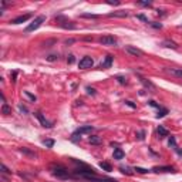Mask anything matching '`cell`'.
Segmentation results:
<instances>
[{"mask_svg": "<svg viewBox=\"0 0 182 182\" xmlns=\"http://www.w3.org/2000/svg\"><path fill=\"white\" fill-rule=\"evenodd\" d=\"M51 174L58 179H67L70 178V174H68V169L64 168L63 165H53L51 167Z\"/></svg>", "mask_w": 182, "mask_h": 182, "instance_id": "6da1fadb", "label": "cell"}, {"mask_svg": "<svg viewBox=\"0 0 182 182\" xmlns=\"http://www.w3.org/2000/svg\"><path fill=\"white\" fill-rule=\"evenodd\" d=\"M44 22H46V16H43V14H40V16H37V17H36V19L33 20L31 23L28 24L27 27L24 28V31H26V33L34 31V30H37V28L40 27V26H41V24L44 23Z\"/></svg>", "mask_w": 182, "mask_h": 182, "instance_id": "7a4b0ae2", "label": "cell"}, {"mask_svg": "<svg viewBox=\"0 0 182 182\" xmlns=\"http://www.w3.org/2000/svg\"><path fill=\"white\" fill-rule=\"evenodd\" d=\"M93 130H94L93 125L80 127V128H77V130L73 132V135H71V141H73V142H77V141H78V135H83V134H88V132H91Z\"/></svg>", "mask_w": 182, "mask_h": 182, "instance_id": "3957f363", "label": "cell"}, {"mask_svg": "<svg viewBox=\"0 0 182 182\" xmlns=\"http://www.w3.org/2000/svg\"><path fill=\"white\" fill-rule=\"evenodd\" d=\"M93 65H94V60L90 56L83 57V58L80 60V63H78V67L81 68V70H88V68H91Z\"/></svg>", "mask_w": 182, "mask_h": 182, "instance_id": "277c9868", "label": "cell"}, {"mask_svg": "<svg viewBox=\"0 0 182 182\" xmlns=\"http://www.w3.org/2000/svg\"><path fill=\"white\" fill-rule=\"evenodd\" d=\"M100 43H101L103 46H115V44H117V38L114 37V36L107 34V36H103V37L100 38Z\"/></svg>", "mask_w": 182, "mask_h": 182, "instance_id": "5b68a950", "label": "cell"}, {"mask_svg": "<svg viewBox=\"0 0 182 182\" xmlns=\"http://www.w3.org/2000/svg\"><path fill=\"white\" fill-rule=\"evenodd\" d=\"M125 51L128 53V54H131V56H134V57H142L144 56V51L140 50V48H137V47H134V46H127Z\"/></svg>", "mask_w": 182, "mask_h": 182, "instance_id": "8992f818", "label": "cell"}, {"mask_svg": "<svg viewBox=\"0 0 182 182\" xmlns=\"http://www.w3.org/2000/svg\"><path fill=\"white\" fill-rule=\"evenodd\" d=\"M56 20H63V23H60V26L63 28H70V30H74V28H75V24H73V22H70V20L64 19L63 16H58V17H56Z\"/></svg>", "mask_w": 182, "mask_h": 182, "instance_id": "52a82bcc", "label": "cell"}, {"mask_svg": "<svg viewBox=\"0 0 182 182\" xmlns=\"http://www.w3.org/2000/svg\"><path fill=\"white\" fill-rule=\"evenodd\" d=\"M34 115H36V117H37V120L38 121H40V124H41V127H44V128H51L53 127V124L50 121H48V120H46V118L43 117V114L41 112H36V114H34Z\"/></svg>", "mask_w": 182, "mask_h": 182, "instance_id": "ba28073f", "label": "cell"}, {"mask_svg": "<svg viewBox=\"0 0 182 182\" xmlns=\"http://www.w3.org/2000/svg\"><path fill=\"white\" fill-rule=\"evenodd\" d=\"M33 14L31 13H27V14H22V16H19V17H16V19H13L10 23L12 24H20V23H24V22H27L30 17H31Z\"/></svg>", "mask_w": 182, "mask_h": 182, "instance_id": "9c48e42d", "label": "cell"}, {"mask_svg": "<svg viewBox=\"0 0 182 182\" xmlns=\"http://www.w3.org/2000/svg\"><path fill=\"white\" fill-rule=\"evenodd\" d=\"M165 71L168 73V74L174 75V77H177V78H182V68H174V67H167Z\"/></svg>", "mask_w": 182, "mask_h": 182, "instance_id": "30bf717a", "label": "cell"}, {"mask_svg": "<svg viewBox=\"0 0 182 182\" xmlns=\"http://www.w3.org/2000/svg\"><path fill=\"white\" fill-rule=\"evenodd\" d=\"M112 60H114V57L111 56V54H108V56H105V60L101 63V65H100V68H110L112 64Z\"/></svg>", "mask_w": 182, "mask_h": 182, "instance_id": "8fae6325", "label": "cell"}, {"mask_svg": "<svg viewBox=\"0 0 182 182\" xmlns=\"http://www.w3.org/2000/svg\"><path fill=\"white\" fill-rule=\"evenodd\" d=\"M108 17H128V12H125V10H117V12L108 13Z\"/></svg>", "mask_w": 182, "mask_h": 182, "instance_id": "7c38bea8", "label": "cell"}, {"mask_svg": "<svg viewBox=\"0 0 182 182\" xmlns=\"http://www.w3.org/2000/svg\"><path fill=\"white\" fill-rule=\"evenodd\" d=\"M152 171L154 172H177L172 167H155L152 168Z\"/></svg>", "mask_w": 182, "mask_h": 182, "instance_id": "4fadbf2b", "label": "cell"}, {"mask_svg": "<svg viewBox=\"0 0 182 182\" xmlns=\"http://www.w3.org/2000/svg\"><path fill=\"white\" fill-rule=\"evenodd\" d=\"M0 177H6V178H9V177H12V171H10L7 167H6L5 164H2V167H0Z\"/></svg>", "mask_w": 182, "mask_h": 182, "instance_id": "5bb4252c", "label": "cell"}, {"mask_svg": "<svg viewBox=\"0 0 182 182\" xmlns=\"http://www.w3.org/2000/svg\"><path fill=\"white\" fill-rule=\"evenodd\" d=\"M114 159H117V161H120V159H122L124 157H125V154H124V151L121 150V148H115L114 150Z\"/></svg>", "mask_w": 182, "mask_h": 182, "instance_id": "9a60e30c", "label": "cell"}, {"mask_svg": "<svg viewBox=\"0 0 182 182\" xmlns=\"http://www.w3.org/2000/svg\"><path fill=\"white\" fill-rule=\"evenodd\" d=\"M161 44H162L164 47H168V48H174V50H175V48H178L177 43L172 41V40H164V41L161 43Z\"/></svg>", "mask_w": 182, "mask_h": 182, "instance_id": "2e32d148", "label": "cell"}, {"mask_svg": "<svg viewBox=\"0 0 182 182\" xmlns=\"http://www.w3.org/2000/svg\"><path fill=\"white\" fill-rule=\"evenodd\" d=\"M20 152L22 154H24V155H28V157H31V158H37V154L34 152V151H30L28 148H20Z\"/></svg>", "mask_w": 182, "mask_h": 182, "instance_id": "e0dca14e", "label": "cell"}, {"mask_svg": "<svg viewBox=\"0 0 182 182\" xmlns=\"http://www.w3.org/2000/svg\"><path fill=\"white\" fill-rule=\"evenodd\" d=\"M2 114L3 115H10L12 114V108L7 103H3V105H2Z\"/></svg>", "mask_w": 182, "mask_h": 182, "instance_id": "ac0fdd59", "label": "cell"}, {"mask_svg": "<svg viewBox=\"0 0 182 182\" xmlns=\"http://www.w3.org/2000/svg\"><path fill=\"white\" fill-rule=\"evenodd\" d=\"M158 134H159V137H161V138H165V137H168L169 135V132H168V130H167V128H164L162 125H159L158 127Z\"/></svg>", "mask_w": 182, "mask_h": 182, "instance_id": "d6986e66", "label": "cell"}, {"mask_svg": "<svg viewBox=\"0 0 182 182\" xmlns=\"http://www.w3.org/2000/svg\"><path fill=\"white\" fill-rule=\"evenodd\" d=\"M88 141H90V144H93V145H100L101 144V138H100V137H95V135L90 137Z\"/></svg>", "mask_w": 182, "mask_h": 182, "instance_id": "ffe728a7", "label": "cell"}, {"mask_svg": "<svg viewBox=\"0 0 182 182\" xmlns=\"http://www.w3.org/2000/svg\"><path fill=\"white\" fill-rule=\"evenodd\" d=\"M100 168L104 169V171H107V172H111L112 168H111V165L108 162H100Z\"/></svg>", "mask_w": 182, "mask_h": 182, "instance_id": "44dd1931", "label": "cell"}, {"mask_svg": "<svg viewBox=\"0 0 182 182\" xmlns=\"http://www.w3.org/2000/svg\"><path fill=\"white\" fill-rule=\"evenodd\" d=\"M141 83H142V84H144L145 87H147V88H151V90H154V88H155V85L152 84L151 81H148L147 78H141Z\"/></svg>", "mask_w": 182, "mask_h": 182, "instance_id": "7402d4cb", "label": "cell"}, {"mask_svg": "<svg viewBox=\"0 0 182 182\" xmlns=\"http://www.w3.org/2000/svg\"><path fill=\"white\" fill-rule=\"evenodd\" d=\"M167 114H168V110H167V108H159L158 114H157V118H162V117H165Z\"/></svg>", "mask_w": 182, "mask_h": 182, "instance_id": "603a6c76", "label": "cell"}, {"mask_svg": "<svg viewBox=\"0 0 182 182\" xmlns=\"http://www.w3.org/2000/svg\"><path fill=\"white\" fill-rule=\"evenodd\" d=\"M80 17H84V19H98L97 14H91V13H81Z\"/></svg>", "mask_w": 182, "mask_h": 182, "instance_id": "cb8c5ba5", "label": "cell"}, {"mask_svg": "<svg viewBox=\"0 0 182 182\" xmlns=\"http://www.w3.org/2000/svg\"><path fill=\"white\" fill-rule=\"evenodd\" d=\"M120 171L125 175H132V171H131L130 167H120Z\"/></svg>", "mask_w": 182, "mask_h": 182, "instance_id": "d4e9b609", "label": "cell"}, {"mask_svg": "<svg viewBox=\"0 0 182 182\" xmlns=\"http://www.w3.org/2000/svg\"><path fill=\"white\" fill-rule=\"evenodd\" d=\"M43 144L46 145L47 148H53V145H54V140H44V141H43Z\"/></svg>", "mask_w": 182, "mask_h": 182, "instance_id": "484cf974", "label": "cell"}, {"mask_svg": "<svg viewBox=\"0 0 182 182\" xmlns=\"http://www.w3.org/2000/svg\"><path fill=\"white\" fill-rule=\"evenodd\" d=\"M23 94H24V95H26V97H28V98H30V100H31L33 103L36 101V95H33V94H30V93H28V91H23Z\"/></svg>", "mask_w": 182, "mask_h": 182, "instance_id": "4316f807", "label": "cell"}, {"mask_svg": "<svg viewBox=\"0 0 182 182\" xmlns=\"http://www.w3.org/2000/svg\"><path fill=\"white\" fill-rule=\"evenodd\" d=\"M137 19H138V20H142L144 23H148V24H150V22H148V19L145 17L144 14H137Z\"/></svg>", "mask_w": 182, "mask_h": 182, "instance_id": "83f0119b", "label": "cell"}, {"mask_svg": "<svg viewBox=\"0 0 182 182\" xmlns=\"http://www.w3.org/2000/svg\"><path fill=\"white\" fill-rule=\"evenodd\" d=\"M117 80L120 84H127V78L125 77H122V75H117Z\"/></svg>", "mask_w": 182, "mask_h": 182, "instance_id": "f1b7e54d", "label": "cell"}, {"mask_svg": "<svg viewBox=\"0 0 182 182\" xmlns=\"http://www.w3.org/2000/svg\"><path fill=\"white\" fill-rule=\"evenodd\" d=\"M169 147H174V148L177 150V142H175V138H174V137L169 138Z\"/></svg>", "mask_w": 182, "mask_h": 182, "instance_id": "f546056e", "label": "cell"}, {"mask_svg": "<svg viewBox=\"0 0 182 182\" xmlns=\"http://www.w3.org/2000/svg\"><path fill=\"white\" fill-rule=\"evenodd\" d=\"M150 26H152L154 28H162V24L157 23V22H152V23H150Z\"/></svg>", "mask_w": 182, "mask_h": 182, "instance_id": "4dcf8cb0", "label": "cell"}, {"mask_svg": "<svg viewBox=\"0 0 182 182\" xmlns=\"http://www.w3.org/2000/svg\"><path fill=\"white\" fill-rule=\"evenodd\" d=\"M134 171H137V172H140V174H145V172H148V169L140 168V167H137V168H134Z\"/></svg>", "mask_w": 182, "mask_h": 182, "instance_id": "1f68e13d", "label": "cell"}, {"mask_svg": "<svg viewBox=\"0 0 182 182\" xmlns=\"http://www.w3.org/2000/svg\"><path fill=\"white\" fill-rule=\"evenodd\" d=\"M148 104H150L151 107H155V108H158V110H159V108H161V107H159V105H158V104L155 103L154 100H150V101H148Z\"/></svg>", "mask_w": 182, "mask_h": 182, "instance_id": "d6a6232c", "label": "cell"}, {"mask_svg": "<svg viewBox=\"0 0 182 182\" xmlns=\"http://www.w3.org/2000/svg\"><path fill=\"white\" fill-rule=\"evenodd\" d=\"M144 135H145V131H140V132H137L138 140H144Z\"/></svg>", "mask_w": 182, "mask_h": 182, "instance_id": "836d02e7", "label": "cell"}, {"mask_svg": "<svg viewBox=\"0 0 182 182\" xmlns=\"http://www.w3.org/2000/svg\"><path fill=\"white\" fill-rule=\"evenodd\" d=\"M48 61H54V60H57L58 58V56H56V54H51V56H48V57H46Z\"/></svg>", "mask_w": 182, "mask_h": 182, "instance_id": "e575fe53", "label": "cell"}, {"mask_svg": "<svg viewBox=\"0 0 182 182\" xmlns=\"http://www.w3.org/2000/svg\"><path fill=\"white\" fill-rule=\"evenodd\" d=\"M85 90H87V93H88L90 95H95V90H94V88H91V87H87Z\"/></svg>", "mask_w": 182, "mask_h": 182, "instance_id": "d590c367", "label": "cell"}, {"mask_svg": "<svg viewBox=\"0 0 182 182\" xmlns=\"http://www.w3.org/2000/svg\"><path fill=\"white\" fill-rule=\"evenodd\" d=\"M19 110H20V111H22V112H24V114H27V112H28V110H27V108L24 107V105H22V104H19Z\"/></svg>", "mask_w": 182, "mask_h": 182, "instance_id": "8d00e7d4", "label": "cell"}, {"mask_svg": "<svg viewBox=\"0 0 182 182\" xmlns=\"http://www.w3.org/2000/svg\"><path fill=\"white\" fill-rule=\"evenodd\" d=\"M67 61H68V64H73V63L75 61L74 56H73V54H70V56H68V58H67Z\"/></svg>", "mask_w": 182, "mask_h": 182, "instance_id": "74e56055", "label": "cell"}, {"mask_svg": "<svg viewBox=\"0 0 182 182\" xmlns=\"http://www.w3.org/2000/svg\"><path fill=\"white\" fill-rule=\"evenodd\" d=\"M138 5H140V6H148V7H150L151 2H138Z\"/></svg>", "mask_w": 182, "mask_h": 182, "instance_id": "f35d334b", "label": "cell"}, {"mask_svg": "<svg viewBox=\"0 0 182 182\" xmlns=\"http://www.w3.org/2000/svg\"><path fill=\"white\" fill-rule=\"evenodd\" d=\"M125 104L130 105V107H132V108H135V104H132V101H125Z\"/></svg>", "mask_w": 182, "mask_h": 182, "instance_id": "ab89813d", "label": "cell"}, {"mask_svg": "<svg viewBox=\"0 0 182 182\" xmlns=\"http://www.w3.org/2000/svg\"><path fill=\"white\" fill-rule=\"evenodd\" d=\"M108 5H114V6H118L120 5V2H107Z\"/></svg>", "mask_w": 182, "mask_h": 182, "instance_id": "60d3db41", "label": "cell"}]
</instances>
